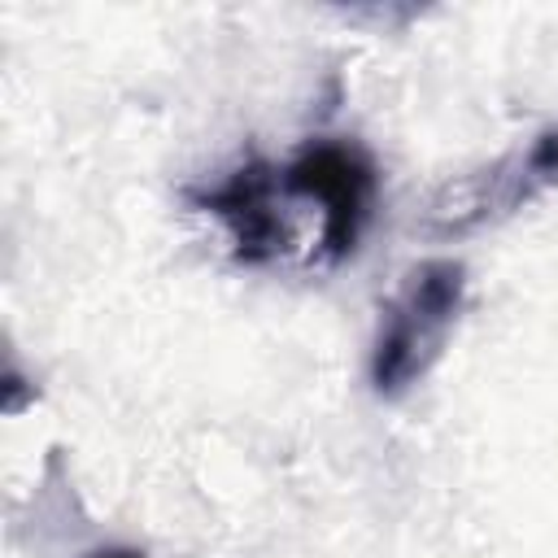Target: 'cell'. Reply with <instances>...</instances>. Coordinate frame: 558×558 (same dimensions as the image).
<instances>
[{"label":"cell","mask_w":558,"mask_h":558,"mask_svg":"<svg viewBox=\"0 0 558 558\" xmlns=\"http://www.w3.org/2000/svg\"><path fill=\"white\" fill-rule=\"evenodd\" d=\"M462 301L466 266L453 257H427L401 275L371 344V384L379 397H401L440 362Z\"/></svg>","instance_id":"cell-1"},{"label":"cell","mask_w":558,"mask_h":558,"mask_svg":"<svg viewBox=\"0 0 558 558\" xmlns=\"http://www.w3.org/2000/svg\"><path fill=\"white\" fill-rule=\"evenodd\" d=\"M279 183L288 201L318 209V257H353L379 192V174L366 148L349 140H310L288 166H279Z\"/></svg>","instance_id":"cell-3"},{"label":"cell","mask_w":558,"mask_h":558,"mask_svg":"<svg viewBox=\"0 0 558 558\" xmlns=\"http://www.w3.org/2000/svg\"><path fill=\"white\" fill-rule=\"evenodd\" d=\"M279 166L253 157L244 166H235L227 179L187 192V201L196 209H205L209 218H218L231 235V248L244 266H270L288 253L292 235L279 209Z\"/></svg>","instance_id":"cell-4"},{"label":"cell","mask_w":558,"mask_h":558,"mask_svg":"<svg viewBox=\"0 0 558 558\" xmlns=\"http://www.w3.org/2000/svg\"><path fill=\"white\" fill-rule=\"evenodd\" d=\"M558 187V126H545L523 148H510L506 157L449 179L432 192L423 205V231L436 240H458L480 227H493L536 196Z\"/></svg>","instance_id":"cell-2"},{"label":"cell","mask_w":558,"mask_h":558,"mask_svg":"<svg viewBox=\"0 0 558 558\" xmlns=\"http://www.w3.org/2000/svg\"><path fill=\"white\" fill-rule=\"evenodd\" d=\"M87 558H144V549H135V545H100Z\"/></svg>","instance_id":"cell-5"}]
</instances>
